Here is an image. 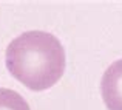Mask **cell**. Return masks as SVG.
<instances>
[{
	"instance_id": "6da1fadb",
	"label": "cell",
	"mask_w": 122,
	"mask_h": 110,
	"mask_svg": "<svg viewBox=\"0 0 122 110\" xmlns=\"http://www.w3.org/2000/svg\"><path fill=\"white\" fill-rule=\"evenodd\" d=\"M65 50L46 31H26L12 39L5 51V65L14 79L33 92L59 82L65 72Z\"/></svg>"
},
{
	"instance_id": "3957f363",
	"label": "cell",
	"mask_w": 122,
	"mask_h": 110,
	"mask_svg": "<svg viewBox=\"0 0 122 110\" xmlns=\"http://www.w3.org/2000/svg\"><path fill=\"white\" fill-rule=\"evenodd\" d=\"M0 110H31L28 102L15 90L0 87Z\"/></svg>"
},
{
	"instance_id": "7a4b0ae2",
	"label": "cell",
	"mask_w": 122,
	"mask_h": 110,
	"mask_svg": "<svg viewBox=\"0 0 122 110\" xmlns=\"http://www.w3.org/2000/svg\"><path fill=\"white\" fill-rule=\"evenodd\" d=\"M101 95L108 110H122V59L114 60L104 72Z\"/></svg>"
}]
</instances>
